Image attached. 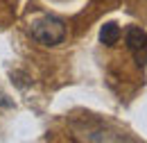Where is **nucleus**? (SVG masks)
<instances>
[{
	"label": "nucleus",
	"instance_id": "obj_1",
	"mask_svg": "<svg viewBox=\"0 0 147 143\" xmlns=\"http://www.w3.org/2000/svg\"><path fill=\"white\" fill-rule=\"evenodd\" d=\"M30 34L41 46H57L66 39V23L57 16H38L30 23Z\"/></svg>",
	"mask_w": 147,
	"mask_h": 143
},
{
	"label": "nucleus",
	"instance_id": "obj_2",
	"mask_svg": "<svg viewBox=\"0 0 147 143\" xmlns=\"http://www.w3.org/2000/svg\"><path fill=\"white\" fill-rule=\"evenodd\" d=\"M127 48L134 54L136 64L145 66L147 64V32L145 30H140L138 25H131L127 30Z\"/></svg>",
	"mask_w": 147,
	"mask_h": 143
},
{
	"label": "nucleus",
	"instance_id": "obj_3",
	"mask_svg": "<svg viewBox=\"0 0 147 143\" xmlns=\"http://www.w3.org/2000/svg\"><path fill=\"white\" fill-rule=\"evenodd\" d=\"M120 27L115 25V23H107V25H102V32H100V41L104 43V46H115L118 41H120Z\"/></svg>",
	"mask_w": 147,
	"mask_h": 143
},
{
	"label": "nucleus",
	"instance_id": "obj_4",
	"mask_svg": "<svg viewBox=\"0 0 147 143\" xmlns=\"http://www.w3.org/2000/svg\"><path fill=\"white\" fill-rule=\"evenodd\" d=\"M9 105H11V100H9V98H5V95L0 93V107H9Z\"/></svg>",
	"mask_w": 147,
	"mask_h": 143
}]
</instances>
